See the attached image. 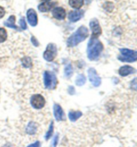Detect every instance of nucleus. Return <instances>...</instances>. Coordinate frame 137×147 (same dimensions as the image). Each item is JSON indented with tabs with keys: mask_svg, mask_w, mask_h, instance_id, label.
Returning <instances> with one entry per match:
<instances>
[{
	"mask_svg": "<svg viewBox=\"0 0 137 147\" xmlns=\"http://www.w3.org/2000/svg\"><path fill=\"white\" fill-rule=\"evenodd\" d=\"M20 26H21V27H22V29L25 30V29H27V25H26V21H25L24 18H22L20 20Z\"/></svg>",
	"mask_w": 137,
	"mask_h": 147,
	"instance_id": "nucleus-26",
	"label": "nucleus"
},
{
	"mask_svg": "<svg viewBox=\"0 0 137 147\" xmlns=\"http://www.w3.org/2000/svg\"><path fill=\"white\" fill-rule=\"evenodd\" d=\"M64 73H65V76L68 78H70L72 75L73 74V69L72 67L71 64H68L67 65L64 69Z\"/></svg>",
	"mask_w": 137,
	"mask_h": 147,
	"instance_id": "nucleus-21",
	"label": "nucleus"
},
{
	"mask_svg": "<svg viewBox=\"0 0 137 147\" xmlns=\"http://www.w3.org/2000/svg\"><path fill=\"white\" fill-rule=\"evenodd\" d=\"M58 51H57L56 45L54 43L48 44L45 52L44 53V59L47 61H52L57 55Z\"/></svg>",
	"mask_w": 137,
	"mask_h": 147,
	"instance_id": "nucleus-5",
	"label": "nucleus"
},
{
	"mask_svg": "<svg viewBox=\"0 0 137 147\" xmlns=\"http://www.w3.org/2000/svg\"><path fill=\"white\" fill-rule=\"evenodd\" d=\"M69 5L74 9H80L84 5V0H69Z\"/></svg>",
	"mask_w": 137,
	"mask_h": 147,
	"instance_id": "nucleus-17",
	"label": "nucleus"
},
{
	"mask_svg": "<svg viewBox=\"0 0 137 147\" xmlns=\"http://www.w3.org/2000/svg\"><path fill=\"white\" fill-rule=\"evenodd\" d=\"M37 131V125L33 122H30L26 127V133L29 134H34Z\"/></svg>",
	"mask_w": 137,
	"mask_h": 147,
	"instance_id": "nucleus-18",
	"label": "nucleus"
},
{
	"mask_svg": "<svg viewBox=\"0 0 137 147\" xmlns=\"http://www.w3.org/2000/svg\"><path fill=\"white\" fill-rule=\"evenodd\" d=\"M27 18L29 25L35 27L37 24V16L35 11L33 9H29L27 11Z\"/></svg>",
	"mask_w": 137,
	"mask_h": 147,
	"instance_id": "nucleus-9",
	"label": "nucleus"
},
{
	"mask_svg": "<svg viewBox=\"0 0 137 147\" xmlns=\"http://www.w3.org/2000/svg\"><path fill=\"white\" fill-rule=\"evenodd\" d=\"M88 78L94 87H99L101 84V79L97 74L96 71L93 68H90L88 71Z\"/></svg>",
	"mask_w": 137,
	"mask_h": 147,
	"instance_id": "nucleus-8",
	"label": "nucleus"
},
{
	"mask_svg": "<svg viewBox=\"0 0 137 147\" xmlns=\"http://www.w3.org/2000/svg\"><path fill=\"white\" fill-rule=\"evenodd\" d=\"M136 70L134 69L133 67H132L130 65H124L121 67L120 68L119 71V73L120 74V75L123 77H126L128 75L132 74L135 72Z\"/></svg>",
	"mask_w": 137,
	"mask_h": 147,
	"instance_id": "nucleus-13",
	"label": "nucleus"
},
{
	"mask_svg": "<svg viewBox=\"0 0 137 147\" xmlns=\"http://www.w3.org/2000/svg\"><path fill=\"white\" fill-rule=\"evenodd\" d=\"M90 27L92 30V38H98L102 33V29H101L98 21L96 19L92 20L90 22Z\"/></svg>",
	"mask_w": 137,
	"mask_h": 147,
	"instance_id": "nucleus-7",
	"label": "nucleus"
},
{
	"mask_svg": "<svg viewBox=\"0 0 137 147\" xmlns=\"http://www.w3.org/2000/svg\"><path fill=\"white\" fill-rule=\"evenodd\" d=\"M44 85L46 89L49 90H53L56 89L58 80H57L56 75L50 71H45L44 75Z\"/></svg>",
	"mask_w": 137,
	"mask_h": 147,
	"instance_id": "nucleus-4",
	"label": "nucleus"
},
{
	"mask_svg": "<svg viewBox=\"0 0 137 147\" xmlns=\"http://www.w3.org/2000/svg\"><path fill=\"white\" fill-rule=\"evenodd\" d=\"M130 88L134 91H137V78L134 79L130 83Z\"/></svg>",
	"mask_w": 137,
	"mask_h": 147,
	"instance_id": "nucleus-24",
	"label": "nucleus"
},
{
	"mask_svg": "<svg viewBox=\"0 0 137 147\" xmlns=\"http://www.w3.org/2000/svg\"><path fill=\"white\" fill-rule=\"evenodd\" d=\"M5 13V9H4V8L3 7H1V6H0V19L3 18Z\"/></svg>",
	"mask_w": 137,
	"mask_h": 147,
	"instance_id": "nucleus-27",
	"label": "nucleus"
},
{
	"mask_svg": "<svg viewBox=\"0 0 137 147\" xmlns=\"http://www.w3.org/2000/svg\"><path fill=\"white\" fill-rule=\"evenodd\" d=\"M40 143L39 141H37L35 142V143L31 144L30 145H29L27 147H40Z\"/></svg>",
	"mask_w": 137,
	"mask_h": 147,
	"instance_id": "nucleus-29",
	"label": "nucleus"
},
{
	"mask_svg": "<svg viewBox=\"0 0 137 147\" xmlns=\"http://www.w3.org/2000/svg\"><path fill=\"white\" fill-rule=\"evenodd\" d=\"M54 3H50L49 1H45L40 4L38 5V9L41 12H47L54 7Z\"/></svg>",
	"mask_w": 137,
	"mask_h": 147,
	"instance_id": "nucleus-14",
	"label": "nucleus"
},
{
	"mask_svg": "<svg viewBox=\"0 0 137 147\" xmlns=\"http://www.w3.org/2000/svg\"><path fill=\"white\" fill-rule=\"evenodd\" d=\"M15 22H16V17L12 15V16H10V18L3 23V24L4 26L6 27H10V28H12V29H18V27L16 26Z\"/></svg>",
	"mask_w": 137,
	"mask_h": 147,
	"instance_id": "nucleus-15",
	"label": "nucleus"
},
{
	"mask_svg": "<svg viewBox=\"0 0 137 147\" xmlns=\"http://www.w3.org/2000/svg\"><path fill=\"white\" fill-rule=\"evenodd\" d=\"M52 16L54 18L58 20H63L66 18V13L64 8L62 7H56L52 10Z\"/></svg>",
	"mask_w": 137,
	"mask_h": 147,
	"instance_id": "nucleus-10",
	"label": "nucleus"
},
{
	"mask_svg": "<svg viewBox=\"0 0 137 147\" xmlns=\"http://www.w3.org/2000/svg\"><path fill=\"white\" fill-rule=\"evenodd\" d=\"M121 55L118 57V59L123 62H134L137 61V51L128 49H121Z\"/></svg>",
	"mask_w": 137,
	"mask_h": 147,
	"instance_id": "nucleus-3",
	"label": "nucleus"
},
{
	"mask_svg": "<svg viewBox=\"0 0 137 147\" xmlns=\"http://www.w3.org/2000/svg\"><path fill=\"white\" fill-rule=\"evenodd\" d=\"M30 103L31 107L35 109H41L45 106L46 100L42 94H35L31 96Z\"/></svg>",
	"mask_w": 137,
	"mask_h": 147,
	"instance_id": "nucleus-6",
	"label": "nucleus"
},
{
	"mask_svg": "<svg viewBox=\"0 0 137 147\" xmlns=\"http://www.w3.org/2000/svg\"><path fill=\"white\" fill-rule=\"evenodd\" d=\"M31 42H32V43L34 45V46H36V47H37V46L39 45V43L36 40V39H35L33 36H32V37H31Z\"/></svg>",
	"mask_w": 137,
	"mask_h": 147,
	"instance_id": "nucleus-28",
	"label": "nucleus"
},
{
	"mask_svg": "<svg viewBox=\"0 0 137 147\" xmlns=\"http://www.w3.org/2000/svg\"><path fill=\"white\" fill-rule=\"evenodd\" d=\"M84 12L83 10L72 11L68 14V19L71 22H76L83 17Z\"/></svg>",
	"mask_w": 137,
	"mask_h": 147,
	"instance_id": "nucleus-11",
	"label": "nucleus"
},
{
	"mask_svg": "<svg viewBox=\"0 0 137 147\" xmlns=\"http://www.w3.org/2000/svg\"><path fill=\"white\" fill-rule=\"evenodd\" d=\"M22 63L25 67H30L31 65V60L29 57H24L22 59Z\"/></svg>",
	"mask_w": 137,
	"mask_h": 147,
	"instance_id": "nucleus-23",
	"label": "nucleus"
},
{
	"mask_svg": "<svg viewBox=\"0 0 137 147\" xmlns=\"http://www.w3.org/2000/svg\"><path fill=\"white\" fill-rule=\"evenodd\" d=\"M53 132H54V122L52 121L50 125L49 129H48V132L46 134V136H45L46 140H49L50 138H51V136H52V134H53Z\"/></svg>",
	"mask_w": 137,
	"mask_h": 147,
	"instance_id": "nucleus-22",
	"label": "nucleus"
},
{
	"mask_svg": "<svg viewBox=\"0 0 137 147\" xmlns=\"http://www.w3.org/2000/svg\"><path fill=\"white\" fill-rule=\"evenodd\" d=\"M88 36V29L85 26H81L77 31L72 33L67 40V45L73 47L78 45L82 41L85 40Z\"/></svg>",
	"mask_w": 137,
	"mask_h": 147,
	"instance_id": "nucleus-2",
	"label": "nucleus"
},
{
	"mask_svg": "<svg viewBox=\"0 0 137 147\" xmlns=\"http://www.w3.org/2000/svg\"><path fill=\"white\" fill-rule=\"evenodd\" d=\"M42 1H44V2H45V1H50V0H42Z\"/></svg>",
	"mask_w": 137,
	"mask_h": 147,
	"instance_id": "nucleus-30",
	"label": "nucleus"
},
{
	"mask_svg": "<svg viewBox=\"0 0 137 147\" xmlns=\"http://www.w3.org/2000/svg\"><path fill=\"white\" fill-rule=\"evenodd\" d=\"M54 115L57 121H62L64 120V115L63 109L61 106L58 104H55L54 105Z\"/></svg>",
	"mask_w": 137,
	"mask_h": 147,
	"instance_id": "nucleus-12",
	"label": "nucleus"
},
{
	"mask_svg": "<svg viewBox=\"0 0 137 147\" xmlns=\"http://www.w3.org/2000/svg\"><path fill=\"white\" fill-rule=\"evenodd\" d=\"M58 134H56V136H54L53 140H52L50 147H56L57 144H58Z\"/></svg>",
	"mask_w": 137,
	"mask_h": 147,
	"instance_id": "nucleus-25",
	"label": "nucleus"
},
{
	"mask_svg": "<svg viewBox=\"0 0 137 147\" xmlns=\"http://www.w3.org/2000/svg\"><path fill=\"white\" fill-rule=\"evenodd\" d=\"M103 46L102 43L98 39V38H92L91 37L88 44L87 55L90 60H97L100 56L101 52L102 51Z\"/></svg>",
	"mask_w": 137,
	"mask_h": 147,
	"instance_id": "nucleus-1",
	"label": "nucleus"
},
{
	"mask_svg": "<svg viewBox=\"0 0 137 147\" xmlns=\"http://www.w3.org/2000/svg\"><path fill=\"white\" fill-rule=\"evenodd\" d=\"M86 77L84 75L80 74L77 77L76 80V85L78 86H82L86 83Z\"/></svg>",
	"mask_w": 137,
	"mask_h": 147,
	"instance_id": "nucleus-20",
	"label": "nucleus"
},
{
	"mask_svg": "<svg viewBox=\"0 0 137 147\" xmlns=\"http://www.w3.org/2000/svg\"><path fill=\"white\" fill-rule=\"evenodd\" d=\"M7 38V33L3 27H0V43H3Z\"/></svg>",
	"mask_w": 137,
	"mask_h": 147,
	"instance_id": "nucleus-19",
	"label": "nucleus"
},
{
	"mask_svg": "<svg viewBox=\"0 0 137 147\" xmlns=\"http://www.w3.org/2000/svg\"><path fill=\"white\" fill-rule=\"evenodd\" d=\"M82 113L81 111H70L68 113V117L70 121L72 122H76L80 117H82Z\"/></svg>",
	"mask_w": 137,
	"mask_h": 147,
	"instance_id": "nucleus-16",
	"label": "nucleus"
}]
</instances>
